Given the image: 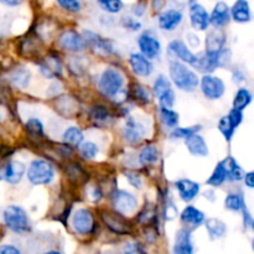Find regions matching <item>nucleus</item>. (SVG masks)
Returning <instances> with one entry per match:
<instances>
[{
  "label": "nucleus",
  "instance_id": "obj_1",
  "mask_svg": "<svg viewBox=\"0 0 254 254\" xmlns=\"http://www.w3.org/2000/svg\"><path fill=\"white\" fill-rule=\"evenodd\" d=\"M169 73H170L171 81L181 91L193 92L197 88L198 82H200L198 76L184 62L171 60L169 64Z\"/></svg>",
  "mask_w": 254,
  "mask_h": 254
},
{
  "label": "nucleus",
  "instance_id": "obj_2",
  "mask_svg": "<svg viewBox=\"0 0 254 254\" xmlns=\"http://www.w3.org/2000/svg\"><path fill=\"white\" fill-rule=\"evenodd\" d=\"M230 60L231 51L223 47L220 51H205L201 55H196V62L192 67L203 73H211L221 66L227 64Z\"/></svg>",
  "mask_w": 254,
  "mask_h": 254
},
{
  "label": "nucleus",
  "instance_id": "obj_3",
  "mask_svg": "<svg viewBox=\"0 0 254 254\" xmlns=\"http://www.w3.org/2000/svg\"><path fill=\"white\" fill-rule=\"evenodd\" d=\"M98 88L103 96L112 99L124 89V74L116 67H107L99 77Z\"/></svg>",
  "mask_w": 254,
  "mask_h": 254
},
{
  "label": "nucleus",
  "instance_id": "obj_4",
  "mask_svg": "<svg viewBox=\"0 0 254 254\" xmlns=\"http://www.w3.org/2000/svg\"><path fill=\"white\" fill-rule=\"evenodd\" d=\"M26 176L32 185H49L55 179V166L44 159H35L29 165Z\"/></svg>",
  "mask_w": 254,
  "mask_h": 254
},
{
  "label": "nucleus",
  "instance_id": "obj_5",
  "mask_svg": "<svg viewBox=\"0 0 254 254\" xmlns=\"http://www.w3.org/2000/svg\"><path fill=\"white\" fill-rule=\"evenodd\" d=\"M5 226L15 233H25L30 230V220L26 211L16 205H10L2 211Z\"/></svg>",
  "mask_w": 254,
  "mask_h": 254
},
{
  "label": "nucleus",
  "instance_id": "obj_6",
  "mask_svg": "<svg viewBox=\"0 0 254 254\" xmlns=\"http://www.w3.org/2000/svg\"><path fill=\"white\" fill-rule=\"evenodd\" d=\"M200 84L201 92L203 96L210 101H217L222 98V96L226 92L225 82L217 76H213L211 73H206L198 82Z\"/></svg>",
  "mask_w": 254,
  "mask_h": 254
},
{
  "label": "nucleus",
  "instance_id": "obj_7",
  "mask_svg": "<svg viewBox=\"0 0 254 254\" xmlns=\"http://www.w3.org/2000/svg\"><path fill=\"white\" fill-rule=\"evenodd\" d=\"M72 227L78 235L88 236L94 232L96 221L94 216L88 208H78L72 215Z\"/></svg>",
  "mask_w": 254,
  "mask_h": 254
},
{
  "label": "nucleus",
  "instance_id": "obj_8",
  "mask_svg": "<svg viewBox=\"0 0 254 254\" xmlns=\"http://www.w3.org/2000/svg\"><path fill=\"white\" fill-rule=\"evenodd\" d=\"M111 200L114 210L123 216L130 215L138 208V200L135 196L126 190L113 191Z\"/></svg>",
  "mask_w": 254,
  "mask_h": 254
},
{
  "label": "nucleus",
  "instance_id": "obj_9",
  "mask_svg": "<svg viewBox=\"0 0 254 254\" xmlns=\"http://www.w3.org/2000/svg\"><path fill=\"white\" fill-rule=\"evenodd\" d=\"M25 171H26V168L21 161H7L6 164L0 166V181H5L10 185H16L22 180Z\"/></svg>",
  "mask_w": 254,
  "mask_h": 254
},
{
  "label": "nucleus",
  "instance_id": "obj_10",
  "mask_svg": "<svg viewBox=\"0 0 254 254\" xmlns=\"http://www.w3.org/2000/svg\"><path fill=\"white\" fill-rule=\"evenodd\" d=\"M102 220L104 225L107 226L108 230H111L113 233L117 235H129L131 233V225L126 220L123 215L111 211H104L102 213Z\"/></svg>",
  "mask_w": 254,
  "mask_h": 254
},
{
  "label": "nucleus",
  "instance_id": "obj_11",
  "mask_svg": "<svg viewBox=\"0 0 254 254\" xmlns=\"http://www.w3.org/2000/svg\"><path fill=\"white\" fill-rule=\"evenodd\" d=\"M138 46L140 50V54L148 57L149 60L158 59L161 54V44L155 35L150 31H146L141 34L138 39Z\"/></svg>",
  "mask_w": 254,
  "mask_h": 254
},
{
  "label": "nucleus",
  "instance_id": "obj_12",
  "mask_svg": "<svg viewBox=\"0 0 254 254\" xmlns=\"http://www.w3.org/2000/svg\"><path fill=\"white\" fill-rule=\"evenodd\" d=\"M59 44L61 49L69 52H82L87 47L83 36L76 30H66L62 32L59 39Z\"/></svg>",
  "mask_w": 254,
  "mask_h": 254
},
{
  "label": "nucleus",
  "instance_id": "obj_13",
  "mask_svg": "<svg viewBox=\"0 0 254 254\" xmlns=\"http://www.w3.org/2000/svg\"><path fill=\"white\" fill-rule=\"evenodd\" d=\"M145 134L146 127L141 122L136 121L135 118H131V117L127 118L123 128V135L129 144H133V145L139 144L145 138Z\"/></svg>",
  "mask_w": 254,
  "mask_h": 254
},
{
  "label": "nucleus",
  "instance_id": "obj_14",
  "mask_svg": "<svg viewBox=\"0 0 254 254\" xmlns=\"http://www.w3.org/2000/svg\"><path fill=\"white\" fill-rule=\"evenodd\" d=\"M189 16H190L191 26L193 30H197V31L207 30L208 25H210V14L202 5L197 4V2H191Z\"/></svg>",
  "mask_w": 254,
  "mask_h": 254
},
{
  "label": "nucleus",
  "instance_id": "obj_15",
  "mask_svg": "<svg viewBox=\"0 0 254 254\" xmlns=\"http://www.w3.org/2000/svg\"><path fill=\"white\" fill-rule=\"evenodd\" d=\"M169 55L175 57L178 61L184 62V64H189L193 66L196 62V55L189 49L185 45L183 40H173L168 46Z\"/></svg>",
  "mask_w": 254,
  "mask_h": 254
},
{
  "label": "nucleus",
  "instance_id": "obj_16",
  "mask_svg": "<svg viewBox=\"0 0 254 254\" xmlns=\"http://www.w3.org/2000/svg\"><path fill=\"white\" fill-rule=\"evenodd\" d=\"M129 64H130L131 69L134 73L139 77H149L153 73V64L148 57L144 55L138 54V52H133L129 56Z\"/></svg>",
  "mask_w": 254,
  "mask_h": 254
},
{
  "label": "nucleus",
  "instance_id": "obj_17",
  "mask_svg": "<svg viewBox=\"0 0 254 254\" xmlns=\"http://www.w3.org/2000/svg\"><path fill=\"white\" fill-rule=\"evenodd\" d=\"M183 12L178 9H168L164 10L159 14L158 24L159 27L165 31H173L183 21Z\"/></svg>",
  "mask_w": 254,
  "mask_h": 254
},
{
  "label": "nucleus",
  "instance_id": "obj_18",
  "mask_svg": "<svg viewBox=\"0 0 254 254\" xmlns=\"http://www.w3.org/2000/svg\"><path fill=\"white\" fill-rule=\"evenodd\" d=\"M175 188L178 190L179 196L185 202H191L197 197L200 192V184L190 180V179H181L175 183Z\"/></svg>",
  "mask_w": 254,
  "mask_h": 254
},
{
  "label": "nucleus",
  "instance_id": "obj_19",
  "mask_svg": "<svg viewBox=\"0 0 254 254\" xmlns=\"http://www.w3.org/2000/svg\"><path fill=\"white\" fill-rule=\"evenodd\" d=\"M174 254H193L192 240H191V232L186 228L178 231L175 236V243H174Z\"/></svg>",
  "mask_w": 254,
  "mask_h": 254
},
{
  "label": "nucleus",
  "instance_id": "obj_20",
  "mask_svg": "<svg viewBox=\"0 0 254 254\" xmlns=\"http://www.w3.org/2000/svg\"><path fill=\"white\" fill-rule=\"evenodd\" d=\"M230 6L225 1H218L210 14V24H212L215 29H222L230 22Z\"/></svg>",
  "mask_w": 254,
  "mask_h": 254
},
{
  "label": "nucleus",
  "instance_id": "obj_21",
  "mask_svg": "<svg viewBox=\"0 0 254 254\" xmlns=\"http://www.w3.org/2000/svg\"><path fill=\"white\" fill-rule=\"evenodd\" d=\"M82 36H83L86 44L89 45V46L94 47L96 50H98V51L103 52L106 55L113 54V45L106 37H102L101 35L96 34L93 31H89V30H84Z\"/></svg>",
  "mask_w": 254,
  "mask_h": 254
},
{
  "label": "nucleus",
  "instance_id": "obj_22",
  "mask_svg": "<svg viewBox=\"0 0 254 254\" xmlns=\"http://www.w3.org/2000/svg\"><path fill=\"white\" fill-rule=\"evenodd\" d=\"M39 69L46 78H55L61 76L62 62L55 55H49L42 62H39Z\"/></svg>",
  "mask_w": 254,
  "mask_h": 254
},
{
  "label": "nucleus",
  "instance_id": "obj_23",
  "mask_svg": "<svg viewBox=\"0 0 254 254\" xmlns=\"http://www.w3.org/2000/svg\"><path fill=\"white\" fill-rule=\"evenodd\" d=\"M230 12L231 17L240 24H246L252 20V12L248 0H236L233 6L230 9Z\"/></svg>",
  "mask_w": 254,
  "mask_h": 254
},
{
  "label": "nucleus",
  "instance_id": "obj_24",
  "mask_svg": "<svg viewBox=\"0 0 254 254\" xmlns=\"http://www.w3.org/2000/svg\"><path fill=\"white\" fill-rule=\"evenodd\" d=\"M185 144L188 150L190 151L192 155L201 156V158H205V156L208 155L207 143H206L205 138L201 136L198 133L192 134V135H190L189 138H186Z\"/></svg>",
  "mask_w": 254,
  "mask_h": 254
},
{
  "label": "nucleus",
  "instance_id": "obj_25",
  "mask_svg": "<svg viewBox=\"0 0 254 254\" xmlns=\"http://www.w3.org/2000/svg\"><path fill=\"white\" fill-rule=\"evenodd\" d=\"M180 217L183 223L191 226V227H198V226L205 222V213L198 210V208H196L195 206L191 205L184 208Z\"/></svg>",
  "mask_w": 254,
  "mask_h": 254
},
{
  "label": "nucleus",
  "instance_id": "obj_26",
  "mask_svg": "<svg viewBox=\"0 0 254 254\" xmlns=\"http://www.w3.org/2000/svg\"><path fill=\"white\" fill-rule=\"evenodd\" d=\"M225 168L226 173H227V180L228 181H241L243 180V176H245V171L241 168L240 164L237 163L233 156H227L225 160L221 161Z\"/></svg>",
  "mask_w": 254,
  "mask_h": 254
},
{
  "label": "nucleus",
  "instance_id": "obj_27",
  "mask_svg": "<svg viewBox=\"0 0 254 254\" xmlns=\"http://www.w3.org/2000/svg\"><path fill=\"white\" fill-rule=\"evenodd\" d=\"M206 230H207L208 236L212 241L220 240L227 232V226L225 222H222L218 218H208L205 222Z\"/></svg>",
  "mask_w": 254,
  "mask_h": 254
},
{
  "label": "nucleus",
  "instance_id": "obj_28",
  "mask_svg": "<svg viewBox=\"0 0 254 254\" xmlns=\"http://www.w3.org/2000/svg\"><path fill=\"white\" fill-rule=\"evenodd\" d=\"M226 35L221 31V29H216L213 31L208 32L207 39H206V51H220L225 47Z\"/></svg>",
  "mask_w": 254,
  "mask_h": 254
},
{
  "label": "nucleus",
  "instance_id": "obj_29",
  "mask_svg": "<svg viewBox=\"0 0 254 254\" xmlns=\"http://www.w3.org/2000/svg\"><path fill=\"white\" fill-rule=\"evenodd\" d=\"M159 154L158 148L153 144H149V145H145L139 153V163L143 166H153L158 163L159 160Z\"/></svg>",
  "mask_w": 254,
  "mask_h": 254
},
{
  "label": "nucleus",
  "instance_id": "obj_30",
  "mask_svg": "<svg viewBox=\"0 0 254 254\" xmlns=\"http://www.w3.org/2000/svg\"><path fill=\"white\" fill-rule=\"evenodd\" d=\"M62 140L67 146H78L83 141V133L77 127H69L64 131Z\"/></svg>",
  "mask_w": 254,
  "mask_h": 254
},
{
  "label": "nucleus",
  "instance_id": "obj_31",
  "mask_svg": "<svg viewBox=\"0 0 254 254\" xmlns=\"http://www.w3.org/2000/svg\"><path fill=\"white\" fill-rule=\"evenodd\" d=\"M10 79H11L12 83L15 86H17L19 88H26L30 83V79H31V74L27 68L24 67H19V68H15L14 71L10 74Z\"/></svg>",
  "mask_w": 254,
  "mask_h": 254
},
{
  "label": "nucleus",
  "instance_id": "obj_32",
  "mask_svg": "<svg viewBox=\"0 0 254 254\" xmlns=\"http://www.w3.org/2000/svg\"><path fill=\"white\" fill-rule=\"evenodd\" d=\"M89 118L93 121L94 124H107L108 122H111L112 113L107 107L94 106L89 111Z\"/></svg>",
  "mask_w": 254,
  "mask_h": 254
},
{
  "label": "nucleus",
  "instance_id": "obj_33",
  "mask_svg": "<svg viewBox=\"0 0 254 254\" xmlns=\"http://www.w3.org/2000/svg\"><path fill=\"white\" fill-rule=\"evenodd\" d=\"M252 102V93H251L250 89L245 88H240L236 93L235 98H233L232 106L235 109H238V111H245L248 106Z\"/></svg>",
  "mask_w": 254,
  "mask_h": 254
},
{
  "label": "nucleus",
  "instance_id": "obj_34",
  "mask_svg": "<svg viewBox=\"0 0 254 254\" xmlns=\"http://www.w3.org/2000/svg\"><path fill=\"white\" fill-rule=\"evenodd\" d=\"M128 96L133 97L135 101L140 102L143 104H148L149 102L151 101V93L146 87H144L143 84L134 83L133 86L130 87L128 92Z\"/></svg>",
  "mask_w": 254,
  "mask_h": 254
},
{
  "label": "nucleus",
  "instance_id": "obj_35",
  "mask_svg": "<svg viewBox=\"0 0 254 254\" xmlns=\"http://www.w3.org/2000/svg\"><path fill=\"white\" fill-rule=\"evenodd\" d=\"M227 181V173H226L225 168H223L222 163H218L217 166L215 168L213 173L211 174V176L208 178V180L206 181V184L212 188H220L223 184Z\"/></svg>",
  "mask_w": 254,
  "mask_h": 254
},
{
  "label": "nucleus",
  "instance_id": "obj_36",
  "mask_svg": "<svg viewBox=\"0 0 254 254\" xmlns=\"http://www.w3.org/2000/svg\"><path fill=\"white\" fill-rule=\"evenodd\" d=\"M225 207L230 211H235V212H240L243 208H246L245 198L241 193H228L227 197L225 200Z\"/></svg>",
  "mask_w": 254,
  "mask_h": 254
},
{
  "label": "nucleus",
  "instance_id": "obj_37",
  "mask_svg": "<svg viewBox=\"0 0 254 254\" xmlns=\"http://www.w3.org/2000/svg\"><path fill=\"white\" fill-rule=\"evenodd\" d=\"M159 113H160V119L168 128H175L179 124V113L173 111L171 108H165V107H160L159 108Z\"/></svg>",
  "mask_w": 254,
  "mask_h": 254
},
{
  "label": "nucleus",
  "instance_id": "obj_38",
  "mask_svg": "<svg viewBox=\"0 0 254 254\" xmlns=\"http://www.w3.org/2000/svg\"><path fill=\"white\" fill-rule=\"evenodd\" d=\"M97 4L103 11L108 12V14H118L124 7L122 0H97Z\"/></svg>",
  "mask_w": 254,
  "mask_h": 254
},
{
  "label": "nucleus",
  "instance_id": "obj_39",
  "mask_svg": "<svg viewBox=\"0 0 254 254\" xmlns=\"http://www.w3.org/2000/svg\"><path fill=\"white\" fill-rule=\"evenodd\" d=\"M79 153L84 159L89 160V159H94L99 153V148L96 143L93 141H82L78 145Z\"/></svg>",
  "mask_w": 254,
  "mask_h": 254
},
{
  "label": "nucleus",
  "instance_id": "obj_40",
  "mask_svg": "<svg viewBox=\"0 0 254 254\" xmlns=\"http://www.w3.org/2000/svg\"><path fill=\"white\" fill-rule=\"evenodd\" d=\"M174 130L171 131V136L175 139H186L189 138L192 134L198 133L201 130L200 126H192V127H188V128H183V127H175L173 128Z\"/></svg>",
  "mask_w": 254,
  "mask_h": 254
},
{
  "label": "nucleus",
  "instance_id": "obj_41",
  "mask_svg": "<svg viewBox=\"0 0 254 254\" xmlns=\"http://www.w3.org/2000/svg\"><path fill=\"white\" fill-rule=\"evenodd\" d=\"M218 130H220L221 134L225 136L226 140L231 141L232 140L233 135H235L236 129L233 128L232 124H231V122L228 121V117L225 116L220 119V122H218Z\"/></svg>",
  "mask_w": 254,
  "mask_h": 254
},
{
  "label": "nucleus",
  "instance_id": "obj_42",
  "mask_svg": "<svg viewBox=\"0 0 254 254\" xmlns=\"http://www.w3.org/2000/svg\"><path fill=\"white\" fill-rule=\"evenodd\" d=\"M26 129L30 134L35 136H42L44 135V124L41 123V121L37 118H30L26 122Z\"/></svg>",
  "mask_w": 254,
  "mask_h": 254
},
{
  "label": "nucleus",
  "instance_id": "obj_43",
  "mask_svg": "<svg viewBox=\"0 0 254 254\" xmlns=\"http://www.w3.org/2000/svg\"><path fill=\"white\" fill-rule=\"evenodd\" d=\"M60 7H62L66 11L72 12V14H77L81 11L82 4L79 0H56Z\"/></svg>",
  "mask_w": 254,
  "mask_h": 254
},
{
  "label": "nucleus",
  "instance_id": "obj_44",
  "mask_svg": "<svg viewBox=\"0 0 254 254\" xmlns=\"http://www.w3.org/2000/svg\"><path fill=\"white\" fill-rule=\"evenodd\" d=\"M171 88V83L165 76H159L158 78L154 82V93L156 97L160 96L161 93H164L165 91Z\"/></svg>",
  "mask_w": 254,
  "mask_h": 254
},
{
  "label": "nucleus",
  "instance_id": "obj_45",
  "mask_svg": "<svg viewBox=\"0 0 254 254\" xmlns=\"http://www.w3.org/2000/svg\"><path fill=\"white\" fill-rule=\"evenodd\" d=\"M159 103L160 107H165V108H173L174 103H175V92L173 91V88L168 89L164 93H161L158 97Z\"/></svg>",
  "mask_w": 254,
  "mask_h": 254
},
{
  "label": "nucleus",
  "instance_id": "obj_46",
  "mask_svg": "<svg viewBox=\"0 0 254 254\" xmlns=\"http://www.w3.org/2000/svg\"><path fill=\"white\" fill-rule=\"evenodd\" d=\"M154 220H155V208L154 207H145L138 215V222L141 225L149 226Z\"/></svg>",
  "mask_w": 254,
  "mask_h": 254
},
{
  "label": "nucleus",
  "instance_id": "obj_47",
  "mask_svg": "<svg viewBox=\"0 0 254 254\" xmlns=\"http://www.w3.org/2000/svg\"><path fill=\"white\" fill-rule=\"evenodd\" d=\"M122 25L124 26V29L130 30V31H139L141 29V22L139 20H136L135 17L131 16H124L122 19Z\"/></svg>",
  "mask_w": 254,
  "mask_h": 254
},
{
  "label": "nucleus",
  "instance_id": "obj_48",
  "mask_svg": "<svg viewBox=\"0 0 254 254\" xmlns=\"http://www.w3.org/2000/svg\"><path fill=\"white\" fill-rule=\"evenodd\" d=\"M227 117H228V121L231 122V124H232V127L235 129H237L243 121L242 111H238V109H235V108L231 109L230 113L227 114Z\"/></svg>",
  "mask_w": 254,
  "mask_h": 254
},
{
  "label": "nucleus",
  "instance_id": "obj_49",
  "mask_svg": "<svg viewBox=\"0 0 254 254\" xmlns=\"http://www.w3.org/2000/svg\"><path fill=\"white\" fill-rule=\"evenodd\" d=\"M124 175H126L127 180L129 181V184H130L133 188L135 189H141V185H143V180H141V176L139 175L138 173H135V171H126L124 173Z\"/></svg>",
  "mask_w": 254,
  "mask_h": 254
},
{
  "label": "nucleus",
  "instance_id": "obj_50",
  "mask_svg": "<svg viewBox=\"0 0 254 254\" xmlns=\"http://www.w3.org/2000/svg\"><path fill=\"white\" fill-rule=\"evenodd\" d=\"M123 254H146V253L140 243L129 242L124 246Z\"/></svg>",
  "mask_w": 254,
  "mask_h": 254
},
{
  "label": "nucleus",
  "instance_id": "obj_51",
  "mask_svg": "<svg viewBox=\"0 0 254 254\" xmlns=\"http://www.w3.org/2000/svg\"><path fill=\"white\" fill-rule=\"evenodd\" d=\"M178 216V208L173 202H168L165 205V210H164V218L166 221H173L174 218Z\"/></svg>",
  "mask_w": 254,
  "mask_h": 254
},
{
  "label": "nucleus",
  "instance_id": "obj_52",
  "mask_svg": "<svg viewBox=\"0 0 254 254\" xmlns=\"http://www.w3.org/2000/svg\"><path fill=\"white\" fill-rule=\"evenodd\" d=\"M88 197L91 198L93 202H98V201H101L102 197H103V193H102L101 189H99L98 186H92L88 190Z\"/></svg>",
  "mask_w": 254,
  "mask_h": 254
},
{
  "label": "nucleus",
  "instance_id": "obj_53",
  "mask_svg": "<svg viewBox=\"0 0 254 254\" xmlns=\"http://www.w3.org/2000/svg\"><path fill=\"white\" fill-rule=\"evenodd\" d=\"M145 10H146V0H138V1L134 4L131 11H133V14L135 15V16H141V15L145 12Z\"/></svg>",
  "mask_w": 254,
  "mask_h": 254
},
{
  "label": "nucleus",
  "instance_id": "obj_54",
  "mask_svg": "<svg viewBox=\"0 0 254 254\" xmlns=\"http://www.w3.org/2000/svg\"><path fill=\"white\" fill-rule=\"evenodd\" d=\"M243 225H245L246 228H250V230H253V218L252 215L250 213V211L247 208H243Z\"/></svg>",
  "mask_w": 254,
  "mask_h": 254
},
{
  "label": "nucleus",
  "instance_id": "obj_55",
  "mask_svg": "<svg viewBox=\"0 0 254 254\" xmlns=\"http://www.w3.org/2000/svg\"><path fill=\"white\" fill-rule=\"evenodd\" d=\"M0 254H21L19 248L11 245L0 246Z\"/></svg>",
  "mask_w": 254,
  "mask_h": 254
},
{
  "label": "nucleus",
  "instance_id": "obj_56",
  "mask_svg": "<svg viewBox=\"0 0 254 254\" xmlns=\"http://www.w3.org/2000/svg\"><path fill=\"white\" fill-rule=\"evenodd\" d=\"M188 41H189V45H190L191 47H193V49L198 47V46H200V44H201L200 37H198L197 35L192 34V32L188 34Z\"/></svg>",
  "mask_w": 254,
  "mask_h": 254
},
{
  "label": "nucleus",
  "instance_id": "obj_57",
  "mask_svg": "<svg viewBox=\"0 0 254 254\" xmlns=\"http://www.w3.org/2000/svg\"><path fill=\"white\" fill-rule=\"evenodd\" d=\"M243 180H245L246 186H247L248 189H253L254 188V173H253V171H250V173H245Z\"/></svg>",
  "mask_w": 254,
  "mask_h": 254
},
{
  "label": "nucleus",
  "instance_id": "obj_58",
  "mask_svg": "<svg viewBox=\"0 0 254 254\" xmlns=\"http://www.w3.org/2000/svg\"><path fill=\"white\" fill-rule=\"evenodd\" d=\"M25 0H0V2H2L4 5H7V6H19Z\"/></svg>",
  "mask_w": 254,
  "mask_h": 254
},
{
  "label": "nucleus",
  "instance_id": "obj_59",
  "mask_svg": "<svg viewBox=\"0 0 254 254\" xmlns=\"http://www.w3.org/2000/svg\"><path fill=\"white\" fill-rule=\"evenodd\" d=\"M165 5V0H154L153 1V7L154 11H161V9Z\"/></svg>",
  "mask_w": 254,
  "mask_h": 254
},
{
  "label": "nucleus",
  "instance_id": "obj_60",
  "mask_svg": "<svg viewBox=\"0 0 254 254\" xmlns=\"http://www.w3.org/2000/svg\"><path fill=\"white\" fill-rule=\"evenodd\" d=\"M45 254H61V253L57 252V251H51V252H47V253H45Z\"/></svg>",
  "mask_w": 254,
  "mask_h": 254
}]
</instances>
